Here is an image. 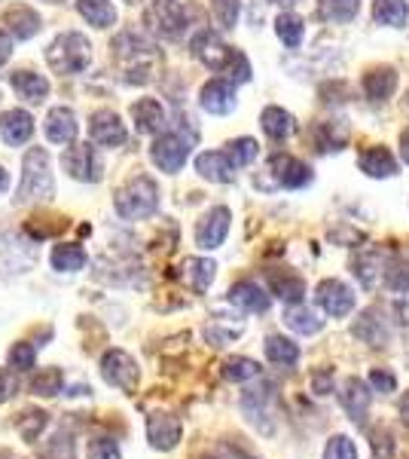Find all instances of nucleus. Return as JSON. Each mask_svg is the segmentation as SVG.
Returning a JSON list of instances; mask_svg holds the SVG:
<instances>
[{
	"label": "nucleus",
	"mask_w": 409,
	"mask_h": 459,
	"mask_svg": "<svg viewBox=\"0 0 409 459\" xmlns=\"http://www.w3.org/2000/svg\"><path fill=\"white\" fill-rule=\"evenodd\" d=\"M229 224H233V214H229L226 205H214V209L208 212L202 221H199L196 246L202 248V251L220 248L223 239H226V233H229Z\"/></svg>",
	"instance_id": "obj_10"
},
{
	"label": "nucleus",
	"mask_w": 409,
	"mask_h": 459,
	"mask_svg": "<svg viewBox=\"0 0 409 459\" xmlns=\"http://www.w3.org/2000/svg\"><path fill=\"white\" fill-rule=\"evenodd\" d=\"M272 285H275V291H278V298L290 303L302 300V291H306V285H302L300 279H287V276H272Z\"/></svg>",
	"instance_id": "obj_43"
},
{
	"label": "nucleus",
	"mask_w": 409,
	"mask_h": 459,
	"mask_svg": "<svg viewBox=\"0 0 409 459\" xmlns=\"http://www.w3.org/2000/svg\"><path fill=\"white\" fill-rule=\"evenodd\" d=\"M196 135H181V132H162L150 147V160L156 162V169L168 175H177L190 160V147Z\"/></svg>",
	"instance_id": "obj_5"
},
{
	"label": "nucleus",
	"mask_w": 409,
	"mask_h": 459,
	"mask_svg": "<svg viewBox=\"0 0 409 459\" xmlns=\"http://www.w3.org/2000/svg\"><path fill=\"white\" fill-rule=\"evenodd\" d=\"M229 303L233 307H239L242 313H266L269 309V294L263 291L260 285L254 282H235L233 288H229Z\"/></svg>",
	"instance_id": "obj_21"
},
{
	"label": "nucleus",
	"mask_w": 409,
	"mask_h": 459,
	"mask_svg": "<svg viewBox=\"0 0 409 459\" xmlns=\"http://www.w3.org/2000/svg\"><path fill=\"white\" fill-rule=\"evenodd\" d=\"M285 325L290 331H296L300 337H311L324 328V318L318 316L306 300H296L285 307Z\"/></svg>",
	"instance_id": "obj_18"
},
{
	"label": "nucleus",
	"mask_w": 409,
	"mask_h": 459,
	"mask_svg": "<svg viewBox=\"0 0 409 459\" xmlns=\"http://www.w3.org/2000/svg\"><path fill=\"white\" fill-rule=\"evenodd\" d=\"M49 261H52V270H58V273H77V270H83L89 257L80 246H55Z\"/></svg>",
	"instance_id": "obj_34"
},
{
	"label": "nucleus",
	"mask_w": 409,
	"mask_h": 459,
	"mask_svg": "<svg viewBox=\"0 0 409 459\" xmlns=\"http://www.w3.org/2000/svg\"><path fill=\"white\" fill-rule=\"evenodd\" d=\"M43 132H47L52 144H71L80 132L77 114L71 108H52L47 114V123H43Z\"/></svg>",
	"instance_id": "obj_17"
},
{
	"label": "nucleus",
	"mask_w": 409,
	"mask_h": 459,
	"mask_svg": "<svg viewBox=\"0 0 409 459\" xmlns=\"http://www.w3.org/2000/svg\"><path fill=\"white\" fill-rule=\"evenodd\" d=\"M370 402H373V392L363 380H348L345 389H342V407L345 413L354 420V423H363L367 420V411H370Z\"/></svg>",
	"instance_id": "obj_24"
},
{
	"label": "nucleus",
	"mask_w": 409,
	"mask_h": 459,
	"mask_svg": "<svg viewBox=\"0 0 409 459\" xmlns=\"http://www.w3.org/2000/svg\"><path fill=\"white\" fill-rule=\"evenodd\" d=\"M31 389L37 392V395H58L62 392V374L58 371H43V374H37L34 377V383H31Z\"/></svg>",
	"instance_id": "obj_44"
},
{
	"label": "nucleus",
	"mask_w": 409,
	"mask_h": 459,
	"mask_svg": "<svg viewBox=\"0 0 409 459\" xmlns=\"http://www.w3.org/2000/svg\"><path fill=\"white\" fill-rule=\"evenodd\" d=\"M223 377L233 383H248V380H257L260 377V365L254 359H229L226 365H223Z\"/></svg>",
	"instance_id": "obj_39"
},
{
	"label": "nucleus",
	"mask_w": 409,
	"mask_h": 459,
	"mask_svg": "<svg viewBox=\"0 0 409 459\" xmlns=\"http://www.w3.org/2000/svg\"><path fill=\"white\" fill-rule=\"evenodd\" d=\"M40 25H43L40 16L25 4H16L4 13V31H10L13 37H19V40H31V37L40 31Z\"/></svg>",
	"instance_id": "obj_20"
},
{
	"label": "nucleus",
	"mask_w": 409,
	"mask_h": 459,
	"mask_svg": "<svg viewBox=\"0 0 409 459\" xmlns=\"http://www.w3.org/2000/svg\"><path fill=\"white\" fill-rule=\"evenodd\" d=\"M10 368H16V371H28V368H34V346L19 343L16 350L10 352Z\"/></svg>",
	"instance_id": "obj_46"
},
{
	"label": "nucleus",
	"mask_w": 409,
	"mask_h": 459,
	"mask_svg": "<svg viewBox=\"0 0 409 459\" xmlns=\"http://www.w3.org/2000/svg\"><path fill=\"white\" fill-rule=\"evenodd\" d=\"M144 22L156 37L181 40L192 25V10L190 6H183L181 0H153L144 13Z\"/></svg>",
	"instance_id": "obj_4"
},
{
	"label": "nucleus",
	"mask_w": 409,
	"mask_h": 459,
	"mask_svg": "<svg viewBox=\"0 0 409 459\" xmlns=\"http://www.w3.org/2000/svg\"><path fill=\"white\" fill-rule=\"evenodd\" d=\"M397 89V71L394 68H373L363 77V92L373 101H388Z\"/></svg>",
	"instance_id": "obj_28"
},
{
	"label": "nucleus",
	"mask_w": 409,
	"mask_h": 459,
	"mask_svg": "<svg viewBox=\"0 0 409 459\" xmlns=\"http://www.w3.org/2000/svg\"><path fill=\"white\" fill-rule=\"evenodd\" d=\"M324 459H358V447L345 435H333L324 447Z\"/></svg>",
	"instance_id": "obj_41"
},
{
	"label": "nucleus",
	"mask_w": 409,
	"mask_h": 459,
	"mask_svg": "<svg viewBox=\"0 0 409 459\" xmlns=\"http://www.w3.org/2000/svg\"><path fill=\"white\" fill-rule=\"evenodd\" d=\"M385 270H388V261L382 251H361L354 257V276L363 288H376L379 282H385Z\"/></svg>",
	"instance_id": "obj_23"
},
{
	"label": "nucleus",
	"mask_w": 409,
	"mask_h": 459,
	"mask_svg": "<svg viewBox=\"0 0 409 459\" xmlns=\"http://www.w3.org/2000/svg\"><path fill=\"white\" fill-rule=\"evenodd\" d=\"M272 4H278V6H296L300 0H272Z\"/></svg>",
	"instance_id": "obj_55"
},
{
	"label": "nucleus",
	"mask_w": 409,
	"mask_h": 459,
	"mask_svg": "<svg viewBox=\"0 0 409 459\" xmlns=\"http://www.w3.org/2000/svg\"><path fill=\"white\" fill-rule=\"evenodd\" d=\"M89 62H92V43H89L80 31L58 34L47 49V65L55 74H62V77L86 71Z\"/></svg>",
	"instance_id": "obj_2"
},
{
	"label": "nucleus",
	"mask_w": 409,
	"mask_h": 459,
	"mask_svg": "<svg viewBox=\"0 0 409 459\" xmlns=\"http://www.w3.org/2000/svg\"><path fill=\"white\" fill-rule=\"evenodd\" d=\"M315 144H318V151L321 153H337L345 147V135H333V123H321L315 129Z\"/></svg>",
	"instance_id": "obj_42"
},
{
	"label": "nucleus",
	"mask_w": 409,
	"mask_h": 459,
	"mask_svg": "<svg viewBox=\"0 0 409 459\" xmlns=\"http://www.w3.org/2000/svg\"><path fill=\"white\" fill-rule=\"evenodd\" d=\"M400 417H404L406 423H409V392H406L404 398H400Z\"/></svg>",
	"instance_id": "obj_54"
},
{
	"label": "nucleus",
	"mask_w": 409,
	"mask_h": 459,
	"mask_svg": "<svg viewBox=\"0 0 409 459\" xmlns=\"http://www.w3.org/2000/svg\"><path fill=\"white\" fill-rule=\"evenodd\" d=\"M269 175L275 178V187L300 190L311 184V169L302 160L290 157V153H275L269 160Z\"/></svg>",
	"instance_id": "obj_9"
},
{
	"label": "nucleus",
	"mask_w": 409,
	"mask_h": 459,
	"mask_svg": "<svg viewBox=\"0 0 409 459\" xmlns=\"http://www.w3.org/2000/svg\"><path fill=\"white\" fill-rule=\"evenodd\" d=\"M10 56H13V37L0 28V65H6L10 62Z\"/></svg>",
	"instance_id": "obj_50"
},
{
	"label": "nucleus",
	"mask_w": 409,
	"mask_h": 459,
	"mask_svg": "<svg viewBox=\"0 0 409 459\" xmlns=\"http://www.w3.org/2000/svg\"><path fill=\"white\" fill-rule=\"evenodd\" d=\"M190 49H192V56L211 71H223V65H226V58H229V47L220 40L217 31H211V28H202V31L192 37Z\"/></svg>",
	"instance_id": "obj_13"
},
{
	"label": "nucleus",
	"mask_w": 409,
	"mask_h": 459,
	"mask_svg": "<svg viewBox=\"0 0 409 459\" xmlns=\"http://www.w3.org/2000/svg\"><path fill=\"white\" fill-rule=\"evenodd\" d=\"M211 13H214V22L229 31V28H235V22H239L242 0H211Z\"/></svg>",
	"instance_id": "obj_40"
},
{
	"label": "nucleus",
	"mask_w": 409,
	"mask_h": 459,
	"mask_svg": "<svg viewBox=\"0 0 409 459\" xmlns=\"http://www.w3.org/2000/svg\"><path fill=\"white\" fill-rule=\"evenodd\" d=\"M196 172L214 184H229L235 178V166L226 157V151H205L196 157Z\"/></svg>",
	"instance_id": "obj_19"
},
{
	"label": "nucleus",
	"mask_w": 409,
	"mask_h": 459,
	"mask_svg": "<svg viewBox=\"0 0 409 459\" xmlns=\"http://www.w3.org/2000/svg\"><path fill=\"white\" fill-rule=\"evenodd\" d=\"M223 74H226V80L233 86H239V83H248L251 80V62L244 58L242 49H233L229 47V58H226V65H223Z\"/></svg>",
	"instance_id": "obj_38"
},
{
	"label": "nucleus",
	"mask_w": 409,
	"mask_h": 459,
	"mask_svg": "<svg viewBox=\"0 0 409 459\" xmlns=\"http://www.w3.org/2000/svg\"><path fill=\"white\" fill-rule=\"evenodd\" d=\"M55 194L52 181V160L43 147H31L21 160V184H19V203H47Z\"/></svg>",
	"instance_id": "obj_1"
},
{
	"label": "nucleus",
	"mask_w": 409,
	"mask_h": 459,
	"mask_svg": "<svg viewBox=\"0 0 409 459\" xmlns=\"http://www.w3.org/2000/svg\"><path fill=\"white\" fill-rule=\"evenodd\" d=\"M226 157L233 160L235 169H244V166H254V160L260 157V144L254 138H233V142L226 144Z\"/></svg>",
	"instance_id": "obj_37"
},
{
	"label": "nucleus",
	"mask_w": 409,
	"mask_h": 459,
	"mask_svg": "<svg viewBox=\"0 0 409 459\" xmlns=\"http://www.w3.org/2000/svg\"><path fill=\"white\" fill-rule=\"evenodd\" d=\"M242 411L244 417L254 423L260 432H275V404H272V389L269 386H257L248 389L242 398Z\"/></svg>",
	"instance_id": "obj_11"
},
{
	"label": "nucleus",
	"mask_w": 409,
	"mask_h": 459,
	"mask_svg": "<svg viewBox=\"0 0 409 459\" xmlns=\"http://www.w3.org/2000/svg\"><path fill=\"white\" fill-rule=\"evenodd\" d=\"M89 138L101 147H123L129 132H125L120 114H114V110H95L92 120H89Z\"/></svg>",
	"instance_id": "obj_12"
},
{
	"label": "nucleus",
	"mask_w": 409,
	"mask_h": 459,
	"mask_svg": "<svg viewBox=\"0 0 409 459\" xmlns=\"http://www.w3.org/2000/svg\"><path fill=\"white\" fill-rule=\"evenodd\" d=\"M266 359L278 368H294L300 361V346L287 337H278V334H269L266 337Z\"/></svg>",
	"instance_id": "obj_32"
},
{
	"label": "nucleus",
	"mask_w": 409,
	"mask_h": 459,
	"mask_svg": "<svg viewBox=\"0 0 409 459\" xmlns=\"http://www.w3.org/2000/svg\"><path fill=\"white\" fill-rule=\"evenodd\" d=\"M147 438L156 450H171L177 441H181V423L168 413H153L147 420Z\"/></svg>",
	"instance_id": "obj_22"
},
{
	"label": "nucleus",
	"mask_w": 409,
	"mask_h": 459,
	"mask_svg": "<svg viewBox=\"0 0 409 459\" xmlns=\"http://www.w3.org/2000/svg\"><path fill=\"white\" fill-rule=\"evenodd\" d=\"M315 300H318V307H321V313H327L330 318L348 316L354 309V303H358L352 288L345 282H339V279H324V282L318 285Z\"/></svg>",
	"instance_id": "obj_8"
},
{
	"label": "nucleus",
	"mask_w": 409,
	"mask_h": 459,
	"mask_svg": "<svg viewBox=\"0 0 409 459\" xmlns=\"http://www.w3.org/2000/svg\"><path fill=\"white\" fill-rule=\"evenodd\" d=\"M101 377L110 383V386H116L123 392H132L138 386V365H135V359H132L129 352L110 350L101 359Z\"/></svg>",
	"instance_id": "obj_7"
},
{
	"label": "nucleus",
	"mask_w": 409,
	"mask_h": 459,
	"mask_svg": "<svg viewBox=\"0 0 409 459\" xmlns=\"http://www.w3.org/2000/svg\"><path fill=\"white\" fill-rule=\"evenodd\" d=\"M62 166L73 181H83V184H95L101 181L104 175V166H101V157L92 144H73L68 153L62 157Z\"/></svg>",
	"instance_id": "obj_6"
},
{
	"label": "nucleus",
	"mask_w": 409,
	"mask_h": 459,
	"mask_svg": "<svg viewBox=\"0 0 409 459\" xmlns=\"http://www.w3.org/2000/svg\"><path fill=\"white\" fill-rule=\"evenodd\" d=\"M77 13L92 28H114L116 25V6L110 0H77Z\"/></svg>",
	"instance_id": "obj_29"
},
{
	"label": "nucleus",
	"mask_w": 409,
	"mask_h": 459,
	"mask_svg": "<svg viewBox=\"0 0 409 459\" xmlns=\"http://www.w3.org/2000/svg\"><path fill=\"white\" fill-rule=\"evenodd\" d=\"M370 389L388 395V392L397 389V377L391 371H385V368H373V371H370Z\"/></svg>",
	"instance_id": "obj_45"
},
{
	"label": "nucleus",
	"mask_w": 409,
	"mask_h": 459,
	"mask_svg": "<svg viewBox=\"0 0 409 459\" xmlns=\"http://www.w3.org/2000/svg\"><path fill=\"white\" fill-rule=\"evenodd\" d=\"M373 22L385 28H404L409 22V4L406 0H376Z\"/></svg>",
	"instance_id": "obj_31"
},
{
	"label": "nucleus",
	"mask_w": 409,
	"mask_h": 459,
	"mask_svg": "<svg viewBox=\"0 0 409 459\" xmlns=\"http://www.w3.org/2000/svg\"><path fill=\"white\" fill-rule=\"evenodd\" d=\"M6 187H10V172H6V169L0 166V196L6 194Z\"/></svg>",
	"instance_id": "obj_53"
},
{
	"label": "nucleus",
	"mask_w": 409,
	"mask_h": 459,
	"mask_svg": "<svg viewBox=\"0 0 409 459\" xmlns=\"http://www.w3.org/2000/svg\"><path fill=\"white\" fill-rule=\"evenodd\" d=\"M43 426H47V413H43V411H31V413H28V420H21V435L31 441V438L40 435Z\"/></svg>",
	"instance_id": "obj_48"
},
{
	"label": "nucleus",
	"mask_w": 409,
	"mask_h": 459,
	"mask_svg": "<svg viewBox=\"0 0 409 459\" xmlns=\"http://www.w3.org/2000/svg\"><path fill=\"white\" fill-rule=\"evenodd\" d=\"M260 123H263V132L272 138V142H287V138L294 135V129H296V120L278 105L266 108L263 117H260Z\"/></svg>",
	"instance_id": "obj_27"
},
{
	"label": "nucleus",
	"mask_w": 409,
	"mask_h": 459,
	"mask_svg": "<svg viewBox=\"0 0 409 459\" xmlns=\"http://www.w3.org/2000/svg\"><path fill=\"white\" fill-rule=\"evenodd\" d=\"M132 120H135V129L141 135H159V132H166V126H168L166 108H162L156 99L135 101V105H132Z\"/></svg>",
	"instance_id": "obj_16"
},
{
	"label": "nucleus",
	"mask_w": 409,
	"mask_h": 459,
	"mask_svg": "<svg viewBox=\"0 0 409 459\" xmlns=\"http://www.w3.org/2000/svg\"><path fill=\"white\" fill-rule=\"evenodd\" d=\"M89 459H123V456H120L116 441L98 438V441H92V447H89Z\"/></svg>",
	"instance_id": "obj_47"
},
{
	"label": "nucleus",
	"mask_w": 409,
	"mask_h": 459,
	"mask_svg": "<svg viewBox=\"0 0 409 459\" xmlns=\"http://www.w3.org/2000/svg\"><path fill=\"white\" fill-rule=\"evenodd\" d=\"M275 34L281 37V43H285L287 49H296L302 43V37H306V22L296 16V13H281V16L275 19Z\"/></svg>",
	"instance_id": "obj_33"
},
{
	"label": "nucleus",
	"mask_w": 409,
	"mask_h": 459,
	"mask_svg": "<svg viewBox=\"0 0 409 459\" xmlns=\"http://www.w3.org/2000/svg\"><path fill=\"white\" fill-rule=\"evenodd\" d=\"M10 83H13V89H16L19 99L31 101V105H40V101L49 95V80L40 77L37 71H16Z\"/></svg>",
	"instance_id": "obj_26"
},
{
	"label": "nucleus",
	"mask_w": 409,
	"mask_h": 459,
	"mask_svg": "<svg viewBox=\"0 0 409 459\" xmlns=\"http://www.w3.org/2000/svg\"><path fill=\"white\" fill-rule=\"evenodd\" d=\"M354 337H361L363 343H370V346H385L388 343V328H385V318H379L376 309H367L358 322H354Z\"/></svg>",
	"instance_id": "obj_30"
},
{
	"label": "nucleus",
	"mask_w": 409,
	"mask_h": 459,
	"mask_svg": "<svg viewBox=\"0 0 409 459\" xmlns=\"http://www.w3.org/2000/svg\"><path fill=\"white\" fill-rule=\"evenodd\" d=\"M358 10H361V0H318V13H321V19L339 22V25L352 22L354 16H358Z\"/></svg>",
	"instance_id": "obj_36"
},
{
	"label": "nucleus",
	"mask_w": 409,
	"mask_h": 459,
	"mask_svg": "<svg viewBox=\"0 0 409 459\" xmlns=\"http://www.w3.org/2000/svg\"><path fill=\"white\" fill-rule=\"evenodd\" d=\"M311 392H315V395H330V392H333V374L318 371L315 380H311Z\"/></svg>",
	"instance_id": "obj_49"
},
{
	"label": "nucleus",
	"mask_w": 409,
	"mask_h": 459,
	"mask_svg": "<svg viewBox=\"0 0 409 459\" xmlns=\"http://www.w3.org/2000/svg\"><path fill=\"white\" fill-rule=\"evenodd\" d=\"M114 205L123 221H144L159 209V187H156L153 178L138 175L116 194Z\"/></svg>",
	"instance_id": "obj_3"
},
{
	"label": "nucleus",
	"mask_w": 409,
	"mask_h": 459,
	"mask_svg": "<svg viewBox=\"0 0 409 459\" xmlns=\"http://www.w3.org/2000/svg\"><path fill=\"white\" fill-rule=\"evenodd\" d=\"M52 4H62V0H52Z\"/></svg>",
	"instance_id": "obj_57"
},
{
	"label": "nucleus",
	"mask_w": 409,
	"mask_h": 459,
	"mask_svg": "<svg viewBox=\"0 0 409 459\" xmlns=\"http://www.w3.org/2000/svg\"><path fill=\"white\" fill-rule=\"evenodd\" d=\"M199 105L214 117H226L235 110V86L229 80H208L199 89Z\"/></svg>",
	"instance_id": "obj_14"
},
{
	"label": "nucleus",
	"mask_w": 409,
	"mask_h": 459,
	"mask_svg": "<svg viewBox=\"0 0 409 459\" xmlns=\"http://www.w3.org/2000/svg\"><path fill=\"white\" fill-rule=\"evenodd\" d=\"M125 4H141V0H125Z\"/></svg>",
	"instance_id": "obj_56"
},
{
	"label": "nucleus",
	"mask_w": 409,
	"mask_h": 459,
	"mask_svg": "<svg viewBox=\"0 0 409 459\" xmlns=\"http://www.w3.org/2000/svg\"><path fill=\"white\" fill-rule=\"evenodd\" d=\"M31 135H34V120L28 110L13 108L0 114V138L10 147H21L25 142H31Z\"/></svg>",
	"instance_id": "obj_15"
},
{
	"label": "nucleus",
	"mask_w": 409,
	"mask_h": 459,
	"mask_svg": "<svg viewBox=\"0 0 409 459\" xmlns=\"http://www.w3.org/2000/svg\"><path fill=\"white\" fill-rule=\"evenodd\" d=\"M214 276H217V264L208 261V257H192V261H187V282L192 285V291L205 294L211 288Z\"/></svg>",
	"instance_id": "obj_35"
},
{
	"label": "nucleus",
	"mask_w": 409,
	"mask_h": 459,
	"mask_svg": "<svg viewBox=\"0 0 409 459\" xmlns=\"http://www.w3.org/2000/svg\"><path fill=\"white\" fill-rule=\"evenodd\" d=\"M358 166L363 175L370 178H391L397 175V160L388 147H367V151L358 157Z\"/></svg>",
	"instance_id": "obj_25"
},
{
	"label": "nucleus",
	"mask_w": 409,
	"mask_h": 459,
	"mask_svg": "<svg viewBox=\"0 0 409 459\" xmlns=\"http://www.w3.org/2000/svg\"><path fill=\"white\" fill-rule=\"evenodd\" d=\"M13 389H16V383H13V377L6 371H0V402H6V398L13 395Z\"/></svg>",
	"instance_id": "obj_51"
},
{
	"label": "nucleus",
	"mask_w": 409,
	"mask_h": 459,
	"mask_svg": "<svg viewBox=\"0 0 409 459\" xmlns=\"http://www.w3.org/2000/svg\"><path fill=\"white\" fill-rule=\"evenodd\" d=\"M400 157H404V162H409V129L400 135Z\"/></svg>",
	"instance_id": "obj_52"
}]
</instances>
